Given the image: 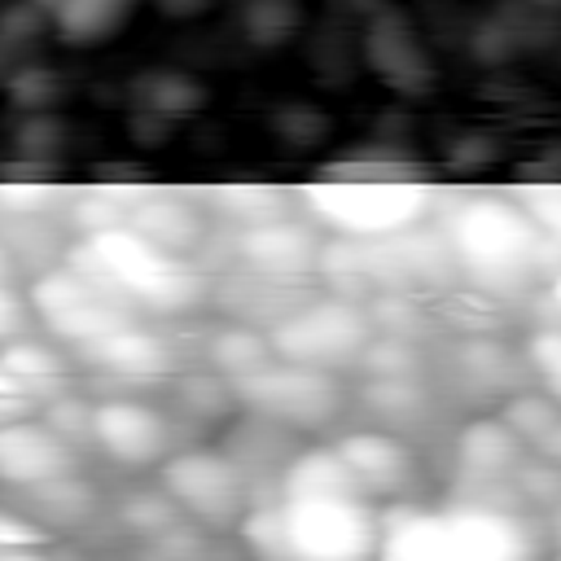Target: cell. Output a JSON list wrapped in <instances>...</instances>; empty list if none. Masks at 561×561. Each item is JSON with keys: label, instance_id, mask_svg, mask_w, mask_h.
Instances as JSON below:
<instances>
[{"label": "cell", "instance_id": "8", "mask_svg": "<svg viewBox=\"0 0 561 561\" xmlns=\"http://www.w3.org/2000/svg\"><path fill=\"white\" fill-rule=\"evenodd\" d=\"M26 307L57 342H70L79 351L88 342H96L101 333H110L127 320H140L131 307H123L105 285H96L75 263H57V267L39 272L26 294Z\"/></svg>", "mask_w": 561, "mask_h": 561}, {"label": "cell", "instance_id": "1", "mask_svg": "<svg viewBox=\"0 0 561 561\" xmlns=\"http://www.w3.org/2000/svg\"><path fill=\"white\" fill-rule=\"evenodd\" d=\"M294 202L307 224L342 241H386L412 232L430 215L434 188L399 162H346L307 180Z\"/></svg>", "mask_w": 561, "mask_h": 561}, {"label": "cell", "instance_id": "10", "mask_svg": "<svg viewBox=\"0 0 561 561\" xmlns=\"http://www.w3.org/2000/svg\"><path fill=\"white\" fill-rule=\"evenodd\" d=\"M171 421L167 412H158L145 399L118 394V399H101L88 412V443L101 447L110 460L118 465H158L171 451Z\"/></svg>", "mask_w": 561, "mask_h": 561}, {"label": "cell", "instance_id": "6", "mask_svg": "<svg viewBox=\"0 0 561 561\" xmlns=\"http://www.w3.org/2000/svg\"><path fill=\"white\" fill-rule=\"evenodd\" d=\"M368 337H373L368 311L342 294H324L302 307H289L267 329V346L276 359H294V364L324 368V373L359 364Z\"/></svg>", "mask_w": 561, "mask_h": 561}, {"label": "cell", "instance_id": "21", "mask_svg": "<svg viewBox=\"0 0 561 561\" xmlns=\"http://www.w3.org/2000/svg\"><path fill=\"white\" fill-rule=\"evenodd\" d=\"M210 202L219 206L224 219H232L237 228H250V224H267V219H280V215H294L289 210V193H280L276 184H263V180H232V184H219L210 193Z\"/></svg>", "mask_w": 561, "mask_h": 561}, {"label": "cell", "instance_id": "16", "mask_svg": "<svg viewBox=\"0 0 561 561\" xmlns=\"http://www.w3.org/2000/svg\"><path fill=\"white\" fill-rule=\"evenodd\" d=\"M123 224L171 254H188L206 232L202 210L184 193H171V188H131Z\"/></svg>", "mask_w": 561, "mask_h": 561}, {"label": "cell", "instance_id": "20", "mask_svg": "<svg viewBox=\"0 0 561 561\" xmlns=\"http://www.w3.org/2000/svg\"><path fill=\"white\" fill-rule=\"evenodd\" d=\"M131 105L140 110V123H149L153 131H167L175 118H184L202 105V88L184 75L153 70V75L131 83Z\"/></svg>", "mask_w": 561, "mask_h": 561}, {"label": "cell", "instance_id": "28", "mask_svg": "<svg viewBox=\"0 0 561 561\" xmlns=\"http://www.w3.org/2000/svg\"><path fill=\"white\" fill-rule=\"evenodd\" d=\"M517 206L530 215V224L548 237L561 232V188L552 180H539V184H526L517 188Z\"/></svg>", "mask_w": 561, "mask_h": 561}, {"label": "cell", "instance_id": "32", "mask_svg": "<svg viewBox=\"0 0 561 561\" xmlns=\"http://www.w3.org/2000/svg\"><path fill=\"white\" fill-rule=\"evenodd\" d=\"M44 526L26 513H13V508H0V548H26V543H44Z\"/></svg>", "mask_w": 561, "mask_h": 561}, {"label": "cell", "instance_id": "19", "mask_svg": "<svg viewBox=\"0 0 561 561\" xmlns=\"http://www.w3.org/2000/svg\"><path fill=\"white\" fill-rule=\"evenodd\" d=\"M500 421L513 430V438L526 447V456H539L543 465L557 460L561 447V412H557V394L548 390H522L500 408Z\"/></svg>", "mask_w": 561, "mask_h": 561}, {"label": "cell", "instance_id": "4", "mask_svg": "<svg viewBox=\"0 0 561 561\" xmlns=\"http://www.w3.org/2000/svg\"><path fill=\"white\" fill-rule=\"evenodd\" d=\"M552 241L557 237L539 232L513 197H469L443 224L451 267H460L473 285L495 294L526 289L548 267Z\"/></svg>", "mask_w": 561, "mask_h": 561}, {"label": "cell", "instance_id": "25", "mask_svg": "<svg viewBox=\"0 0 561 561\" xmlns=\"http://www.w3.org/2000/svg\"><path fill=\"white\" fill-rule=\"evenodd\" d=\"M298 26V4L294 0H250L245 4V31L254 44H280Z\"/></svg>", "mask_w": 561, "mask_h": 561}, {"label": "cell", "instance_id": "2", "mask_svg": "<svg viewBox=\"0 0 561 561\" xmlns=\"http://www.w3.org/2000/svg\"><path fill=\"white\" fill-rule=\"evenodd\" d=\"M267 561H373L381 508L368 495H276L237 522Z\"/></svg>", "mask_w": 561, "mask_h": 561}, {"label": "cell", "instance_id": "24", "mask_svg": "<svg viewBox=\"0 0 561 561\" xmlns=\"http://www.w3.org/2000/svg\"><path fill=\"white\" fill-rule=\"evenodd\" d=\"M180 522H184V513L171 504L167 491H149V495H127V500H123V526H131L136 535L162 539V535L175 530Z\"/></svg>", "mask_w": 561, "mask_h": 561}, {"label": "cell", "instance_id": "13", "mask_svg": "<svg viewBox=\"0 0 561 561\" xmlns=\"http://www.w3.org/2000/svg\"><path fill=\"white\" fill-rule=\"evenodd\" d=\"M61 473H75V447L44 416L0 421V482L31 491Z\"/></svg>", "mask_w": 561, "mask_h": 561}, {"label": "cell", "instance_id": "18", "mask_svg": "<svg viewBox=\"0 0 561 561\" xmlns=\"http://www.w3.org/2000/svg\"><path fill=\"white\" fill-rule=\"evenodd\" d=\"M83 359L96 364L110 377H123V381H153V377H162L171 368L167 342L153 329H145L140 320H127V324L101 333L96 342H88Z\"/></svg>", "mask_w": 561, "mask_h": 561}, {"label": "cell", "instance_id": "3", "mask_svg": "<svg viewBox=\"0 0 561 561\" xmlns=\"http://www.w3.org/2000/svg\"><path fill=\"white\" fill-rule=\"evenodd\" d=\"M66 263L88 272L96 285H105L136 316L140 311L180 316V311H193L206 298L202 276L193 272V263L184 254H171V250L145 241L127 224L83 232L79 245H70Z\"/></svg>", "mask_w": 561, "mask_h": 561}, {"label": "cell", "instance_id": "29", "mask_svg": "<svg viewBox=\"0 0 561 561\" xmlns=\"http://www.w3.org/2000/svg\"><path fill=\"white\" fill-rule=\"evenodd\" d=\"M9 96H13V105H22L26 114H39V110L53 105L57 83H53L48 66H22V70L9 79Z\"/></svg>", "mask_w": 561, "mask_h": 561}, {"label": "cell", "instance_id": "17", "mask_svg": "<svg viewBox=\"0 0 561 561\" xmlns=\"http://www.w3.org/2000/svg\"><path fill=\"white\" fill-rule=\"evenodd\" d=\"M26 4L35 22L70 48H96L114 39L136 9V0H26Z\"/></svg>", "mask_w": 561, "mask_h": 561}, {"label": "cell", "instance_id": "14", "mask_svg": "<svg viewBox=\"0 0 561 561\" xmlns=\"http://www.w3.org/2000/svg\"><path fill=\"white\" fill-rule=\"evenodd\" d=\"M364 57L373 75L394 92H425L434 83V57L403 13H381L364 35Z\"/></svg>", "mask_w": 561, "mask_h": 561}, {"label": "cell", "instance_id": "15", "mask_svg": "<svg viewBox=\"0 0 561 561\" xmlns=\"http://www.w3.org/2000/svg\"><path fill=\"white\" fill-rule=\"evenodd\" d=\"M526 460H530L526 447L513 438V430L500 416L469 421L456 438V469H460V482L473 486V491L504 486Z\"/></svg>", "mask_w": 561, "mask_h": 561}, {"label": "cell", "instance_id": "7", "mask_svg": "<svg viewBox=\"0 0 561 561\" xmlns=\"http://www.w3.org/2000/svg\"><path fill=\"white\" fill-rule=\"evenodd\" d=\"M158 478L171 504L197 526L224 530L250 513V478L224 447H171L158 460Z\"/></svg>", "mask_w": 561, "mask_h": 561}, {"label": "cell", "instance_id": "34", "mask_svg": "<svg viewBox=\"0 0 561 561\" xmlns=\"http://www.w3.org/2000/svg\"><path fill=\"white\" fill-rule=\"evenodd\" d=\"M13 272H18V259H13V250H9V241L0 237V280H13Z\"/></svg>", "mask_w": 561, "mask_h": 561}, {"label": "cell", "instance_id": "5", "mask_svg": "<svg viewBox=\"0 0 561 561\" xmlns=\"http://www.w3.org/2000/svg\"><path fill=\"white\" fill-rule=\"evenodd\" d=\"M228 386H232L237 408H245L250 416H263L280 430H324L346 408V390H342L337 373L307 368V364L276 359V355Z\"/></svg>", "mask_w": 561, "mask_h": 561}, {"label": "cell", "instance_id": "12", "mask_svg": "<svg viewBox=\"0 0 561 561\" xmlns=\"http://www.w3.org/2000/svg\"><path fill=\"white\" fill-rule=\"evenodd\" d=\"M241 267H250L254 276H267V280H285V276H307L320 267V232L316 224L298 219V215H280V219H267V224H250V228H237V241H232Z\"/></svg>", "mask_w": 561, "mask_h": 561}, {"label": "cell", "instance_id": "22", "mask_svg": "<svg viewBox=\"0 0 561 561\" xmlns=\"http://www.w3.org/2000/svg\"><path fill=\"white\" fill-rule=\"evenodd\" d=\"M267 359H272L267 333L245 329V324H228V329H219L215 342H210V368H215V377H224V381H237V377L254 373V368L267 364Z\"/></svg>", "mask_w": 561, "mask_h": 561}, {"label": "cell", "instance_id": "23", "mask_svg": "<svg viewBox=\"0 0 561 561\" xmlns=\"http://www.w3.org/2000/svg\"><path fill=\"white\" fill-rule=\"evenodd\" d=\"M31 500L39 508V517L57 522V526H75V522H83L92 513V486L83 478H75V473H61V478H53L44 486H31Z\"/></svg>", "mask_w": 561, "mask_h": 561}, {"label": "cell", "instance_id": "33", "mask_svg": "<svg viewBox=\"0 0 561 561\" xmlns=\"http://www.w3.org/2000/svg\"><path fill=\"white\" fill-rule=\"evenodd\" d=\"M0 561H48L44 543H26V548H0Z\"/></svg>", "mask_w": 561, "mask_h": 561}, {"label": "cell", "instance_id": "30", "mask_svg": "<svg viewBox=\"0 0 561 561\" xmlns=\"http://www.w3.org/2000/svg\"><path fill=\"white\" fill-rule=\"evenodd\" d=\"M18 149H22L26 158H53V153L61 149V127L39 110V114H31L26 123H18Z\"/></svg>", "mask_w": 561, "mask_h": 561}, {"label": "cell", "instance_id": "11", "mask_svg": "<svg viewBox=\"0 0 561 561\" xmlns=\"http://www.w3.org/2000/svg\"><path fill=\"white\" fill-rule=\"evenodd\" d=\"M333 451L342 456V465L351 469V478L359 482V491L373 504L408 500L421 482V465H416L412 447L390 430H351L333 443Z\"/></svg>", "mask_w": 561, "mask_h": 561}, {"label": "cell", "instance_id": "35", "mask_svg": "<svg viewBox=\"0 0 561 561\" xmlns=\"http://www.w3.org/2000/svg\"><path fill=\"white\" fill-rule=\"evenodd\" d=\"M136 561H175V557H167V552H149V557H136Z\"/></svg>", "mask_w": 561, "mask_h": 561}, {"label": "cell", "instance_id": "26", "mask_svg": "<svg viewBox=\"0 0 561 561\" xmlns=\"http://www.w3.org/2000/svg\"><path fill=\"white\" fill-rule=\"evenodd\" d=\"M526 364H530V373L539 377V386H543L548 394L561 390V329H557V324H539V329L530 333V342H526Z\"/></svg>", "mask_w": 561, "mask_h": 561}, {"label": "cell", "instance_id": "27", "mask_svg": "<svg viewBox=\"0 0 561 561\" xmlns=\"http://www.w3.org/2000/svg\"><path fill=\"white\" fill-rule=\"evenodd\" d=\"M368 403L377 408V416H386V421H403L412 408H421V386H416L412 373H403V377H373V386H368Z\"/></svg>", "mask_w": 561, "mask_h": 561}, {"label": "cell", "instance_id": "9", "mask_svg": "<svg viewBox=\"0 0 561 561\" xmlns=\"http://www.w3.org/2000/svg\"><path fill=\"white\" fill-rule=\"evenodd\" d=\"M373 561H473L465 504L425 508L412 500H394L381 508L377 552Z\"/></svg>", "mask_w": 561, "mask_h": 561}, {"label": "cell", "instance_id": "31", "mask_svg": "<svg viewBox=\"0 0 561 561\" xmlns=\"http://www.w3.org/2000/svg\"><path fill=\"white\" fill-rule=\"evenodd\" d=\"M26 320H31V307L26 298L13 289V280H0V346L22 337L26 333Z\"/></svg>", "mask_w": 561, "mask_h": 561}]
</instances>
